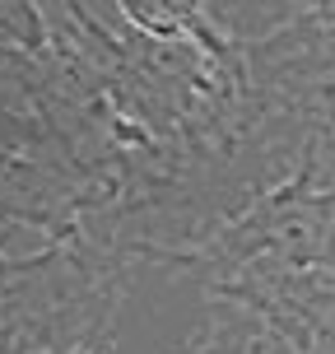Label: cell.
Returning <instances> with one entry per match:
<instances>
[]
</instances>
